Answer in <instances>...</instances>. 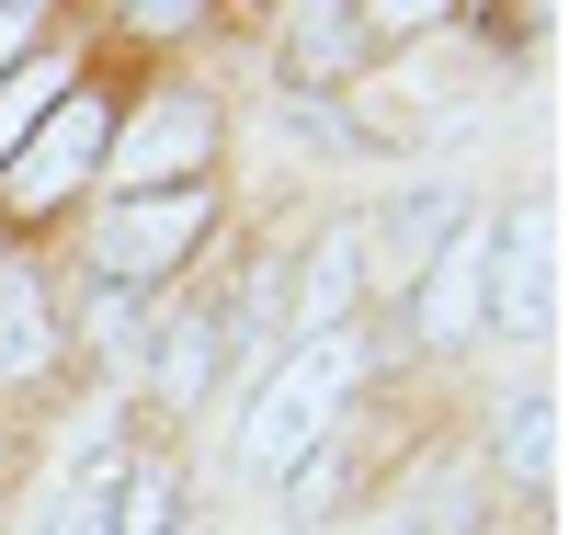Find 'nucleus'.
Here are the masks:
<instances>
[{"instance_id":"f257e3e1","label":"nucleus","mask_w":569,"mask_h":535,"mask_svg":"<svg viewBox=\"0 0 569 535\" xmlns=\"http://www.w3.org/2000/svg\"><path fill=\"white\" fill-rule=\"evenodd\" d=\"M353 330H330V343H297L262 387H251V410H240V478H297L330 433H342V399H353Z\"/></svg>"},{"instance_id":"f03ea898","label":"nucleus","mask_w":569,"mask_h":535,"mask_svg":"<svg viewBox=\"0 0 569 535\" xmlns=\"http://www.w3.org/2000/svg\"><path fill=\"white\" fill-rule=\"evenodd\" d=\"M217 228V194L182 182V194H114L103 217H91V285H160L206 251Z\"/></svg>"},{"instance_id":"7ed1b4c3","label":"nucleus","mask_w":569,"mask_h":535,"mask_svg":"<svg viewBox=\"0 0 569 535\" xmlns=\"http://www.w3.org/2000/svg\"><path fill=\"white\" fill-rule=\"evenodd\" d=\"M103 149H114L103 91H69V103L46 115V126L23 137V149H12V160H0V206H12V217H58L69 194H80L91 171H103Z\"/></svg>"},{"instance_id":"20e7f679","label":"nucleus","mask_w":569,"mask_h":535,"mask_svg":"<svg viewBox=\"0 0 569 535\" xmlns=\"http://www.w3.org/2000/svg\"><path fill=\"white\" fill-rule=\"evenodd\" d=\"M547 308H558L547 194H525V206L490 228V262H479V330H501V343H547Z\"/></svg>"},{"instance_id":"39448f33","label":"nucleus","mask_w":569,"mask_h":535,"mask_svg":"<svg viewBox=\"0 0 569 535\" xmlns=\"http://www.w3.org/2000/svg\"><path fill=\"white\" fill-rule=\"evenodd\" d=\"M103 160H114L126 194H182V182L217 160V103H206V91H160V103L137 115Z\"/></svg>"},{"instance_id":"423d86ee","label":"nucleus","mask_w":569,"mask_h":535,"mask_svg":"<svg viewBox=\"0 0 569 535\" xmlns=\"http://www.w3.org/2000/svg\"><path fill=\"white\" fill-rule=\"evenodd\" d=\"M479 262H490V228L467 217V228L445 239V251H433V262L410 274V343H433V354H456L467 330H479Z\"/></svg>"},{"instance_id":"0eeeda50","label":"nucleus","mask_w":569,"mask_h":535,"mask_svg":"<svg viewBox=\"0 0 569 535\" xmlns=\"http://www.w3.org/2000/svg\"><path fill=\"white\" fill-rule=\"evenodd\" d=\"M421 12H284V91H319V80H353L376 46Z\"/></svg>"},{"instance_id":"6e6552de","label":"nucleus","mask_w":569,"mask_h":535,"mask_svg":"<svg viewBox=\"0 0 569 535\" xmlns=\"http://www.w3.org/2000/svg\"><path fill=\"white\" fill-rule=\"evenodd\" d=\"M353 228H365V274H399V285H410V274L467 228V206H456V182H410L399 206H376V217H353Z\"/></svg>"},{"instance_id":"1a4fd4ad","label":"nucleus","mask_w":569,"mask_h":535,"mask_svg":"<svg viewBox=\"0 0 569 535\" xmlns=\"http://www.w3.org/2000/svg\"><path fill=\"white\" fill-rule=\"evenodd\" d=\"M228 330H240L228 308H182V319L160 330V343H149V387H160L171 410H194L206 387H217V354H228Z\"/></svg>"},{"instance_id":"9d476101","label":"nucleus","mask_w":569,"mask_h":535,"mask_svg":"<svg viewBox=\"0 0 569 535\" xmlns=\"http://www.w3.org/2000/svg\"><path fill=\"white\" fill-rule=\"evenodd\" d=\"M353 285H365V228H319V251L297 274V343H330L353 319Z\"/></svg>"},{"instance_id":"9b49d317","label":"nucleus","mask_w":569,"mask_h":535,"mask_svg":"<svg viewBox=\"0 0 569 535\" xmlns=\"http://www.w3.org/2000/svg\"><path fill=\"white\" fill-rule=\"evenodd\" d=\"M58 365V308H46V285L23 262H0V387H23Z\"/></svg>"},{"instance_id":"f8f14e48","label":"nucleus","mask_w":569,"mask_h":535,"mask_svg":"<svg viewBox=\"0 0 569 535\" xmlns=\"http://www.w3.org/2000/svg\"><path fill=\"white\" fill-rule=\"evenodd\" d=\"M69 91H80V80H69V58H58V46H34V58H23L12 80H0V160H12L23 137H34L46 115L69 103Z\"/></svg>"},{"instance_id":"ddd939ff","label":"nucleus","mask_w":569,"mask_h":535,"mask_svg":"<svg viewBox=\"0 0 569 535\" xmlns=\"http://www.w3.org/2000/svg\"><path fill=\"white\" fill-rule=\"evenodd\" d=\"M490 456H501V478H512V491H547V467H558V422H547V399H536V387H525V399H501Z\"/></svg>"},{"instance_id":"4468645a","label":"nucleus","mask_w":569,"mask_h":535,"mask_svg":"<svg viewBox=\"0 0 569 535\" xmlns=\"http://www.w3.org/2000/svg\"><path fill=\"white\" fill-rule=\"evenodd\" d=\"M171 502H182L171 467H126V491H114L103 513H114V535H171Z\"/></svg>"},{"instance_id":"2eb2a0df","label":"nucleus","mask_w":569,"mask_h":535,"mask_svg":"<svg viewBox=\"0 0 569 535\" xmlns=\"http://www.w3.org/2000/svg\"><path fill=\"white\" fill-rule=\"evenodd\" d=\"M284 513H297V524H330V513H342V445H319V456L297 467V502H284Z\"/></svg>"},{"instance_id":"dca6fc26","label":"nucleus","mask_w":569,"mask_h":535,"mask_svg":"<svg viewBox=\"0 0 569 535\" xmlns=\"http://www.w3.org/2000/svg\"><path fill=\"white\" fill-rule=\"evenodd\" d=\"M91 343H103V354H137V285H91Z\"/></svg>"},{"instance_id":"f3484780","label":"nucleus","mask_w":569,"mask_h":535,"mask_svg":"<svg viewBox=\"0 0 569 535\" xmlns=\"http://www.w3.org/2000/svg\"><path fill=\"white\" fill-rule=\"evenodd\" d=\"M284 126H297V137H308V149H353V126H342V115H330V103H319V91H284Z\"/></svg>"},{"instance_id":"a211bd4d","label":"nucleus","mask_w":569,"mask_h":535,"mask_svg":"<svg viewBox=\"0 0 569 535\" xmlns=\"http://www.w3.org/2000/svg\"><path fill=\"white\" fill-rule=\"evenodd\" d=\"M46 535H114V513H103V491H69L58 513H46Z\"/></svg>"},{"instance_id":"6ab92c4d","label":"nucleus","mask_w":569,"mask_h":535,"mask_svg":"<svg viewBox=\"0 0 569 535\" xmlns=\"http://www.w3.org/2000/svg\"><path fill=\"white\" fill-rule=\"evenodd\" d=\"M126 23H137V34H194L206 12H194V0H137V12H126Z\"/></svg>"},{"instance_id":"aec40b11","label":"nucleus","mask_w":569,"mask_h":535,"mask_svg":"<svg viewBox=\"0 0 569 535\" xmlns=\"http://www.w3.org/2000/svg\"><path fill=\"white\" fill-rule=\"evenodd\" d=\"M34 34H46L34 12H0V58H34Z\"/></svg>"}]
</instances>
